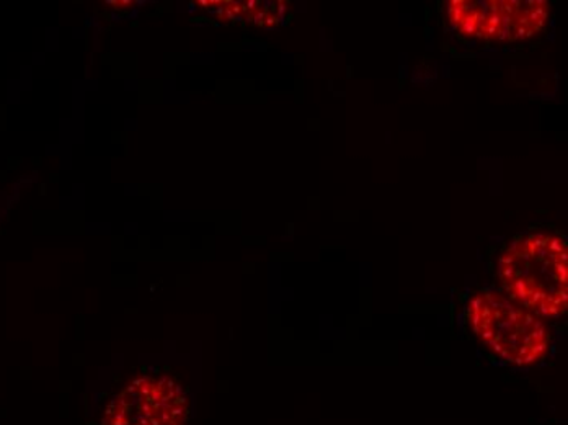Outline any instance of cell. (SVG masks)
<instances>
[{
  "label": "cell",
  "mask_w": 568,
  "mask_h": 425,
  "mask_svg": "<svg viewBox=\"0 0 568 425\" xmlns=\"http://www.w3.org/2000/svg\"><path fill=\"white\" fill-rule=\"evenodd\" d=\"M546 0H449V23L460 37L487 43H519L549 26Z\"/></svg>",
  "instance_id": "cell-3"
},
{
  "label": "cell",
  "mask_w": 568,
  "mask_h": 425,
  "mask_svg": "<svg viewBox=\"0 0 568 425\" xmlns=\"http://www.w3.org/2000/svg\"><path fill=\"white\" fill-rule=\"evenodd\" d=\"M189 401L179 383L141 378L110 401L102 425H185Z\"/></svg>",
  "instance_id": "cell-4"
},
{
  "label": "cell",
  "mask_w": 568,
  "mask_h": 425,
  "mask_svg": "<svg viewBox=\"0 0 568 425\" xmlns=\"http://www.w3.org/2000/svg\"><path fill=\"white\" fill-rule=\"evenodd\" d=\"M498 280L513 302L542 320L568 310V245L559 233L529 231L515 237L498 257Z\"/></svg>",
  "instance_id": "cell-1"
},
{
  "label": "cell",
  "mask_w": 568,
  "mask_h": 425,
  "mask_svg": "<svg viewBox=\"0 0 568 425\" xmlns=\"http://www.w3.org/2000/svg\"><path fill=\"white\" fill-rule=\"evenodd\" d=\"M466 320L477 341L507 365H539L552 347L549 323L497 290L473 293Z\"/></svg>",
  "instance_id": "cell-2"
}]
</instances>
